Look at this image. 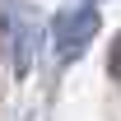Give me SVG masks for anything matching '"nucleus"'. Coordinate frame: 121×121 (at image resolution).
<instances>
[{
  "mask_svg": "<svg viewBox=\"0 0 121 121\" xmlns=\"http://www.w3.org/2000/svg\"><path fill=\"white\" fill-rule=\"evenodd\" d=\"M0 28H5V47H9L14 75H28L33 70V51H37V37H42V23L33 14V5H23V0H0Z\"/></svg>",
  "mask_w": 121,
  "mask_h": 121,
  "instance_id": "f257e3e1",
  "label": "nucleus"
},
{
  "mask_svg": "<svg viewBox=\"0 0 121 121\" xmlns=\"http://www.w3.org/2000/svg\"><path fill=\"white\" fill-rule=\"evenodd\" d=\"M93 33H98V9L93 5H79V9H65L56 14L51 23V42H56V60H79L84 56V47L93 42Z\"/></svg>",
  "mask_w": 121,
  "mask_h": 121,
  "instance_id": "f03ea898",
  "label": "nucleus"
},
{
  "mask_svg": "<svg viewBox=\"0 0 121 121\" xmlns=\"http://www.w3.org/2000/svg\"><path fill=\"white\" fill-rule=\"evenodd\" d=\"M112 70L121 75V37H117V60H112Z\"/></svg>",
  "mask_w": 121,
  "mask_h": 121,
  "instance_id": "7ed1b4c3",
  "label": "nucleus"
}]
</instances>
